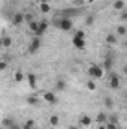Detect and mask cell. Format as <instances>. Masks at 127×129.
I'll return each mask as SVG.
<instances>
[{
  "mask_svg": "<svg viewBox=\"0 0 127 129\" xmlns=\"http://www.w3.org/2000/svg\"><path fill=\"white\" fill-rule=\"evenodd\" d=\"M94 21H96L94 15H87V18H85V24H87V26H93Z\"/></svg>",
  "mask_w": 127,
  "mask_h": 129,
  "instance_id": "obj_24",
  "label": "cell"
},
{
  "mask_svg": "<svg viewBox=\"0 0 127 129\" xmlns=\"http://www.w3.org/2000/svg\"><path fill=\"white\" fill-rule=\"evenodd\" d=\"M49 125H51L52 128H57V126L60 125V117H58L57 114H52V116L49 117Z\"/></svg>",
  "mask_w": 127,
  "mask_h": 129,
  "instance_id": "obj_15",
  "label": "cell"
},
{
  "mask_svg": "<svg viewBox=\"0 0 127 129\" xmlns=\"http://www.w3.org/2000/svg\"><path fill=\"white\" fill-rule=\"evenodd\" d=\"M106 129H118V128H117V125H115V123L108 122V123H106Z\"/></svg>",
  "mask_w": 127,
  "mask_h": 129,
  "instance_id": "obj_31",
  "label": "cell"
},
{
  "mask_svg": "<svg viewBox=\"0 0 127 129\" xmlns=\"http://www.w3.org/2000/svg\"><path fill=\"white\" fill-rule=\"evenodd\" d=\"M72 44H73V47L75 48H78V50H84L85 48V39H82V38H78V36H72Z\"/></svg>",
  "mask_w": 127,
  "mask_h": 129,
  "instance_id": "obj_5",
  "label": "cell"
},
{
  "mask_svg": "<svg viewBox=\"0 0 127 129\" xmlns=\"http://www.w3.org/2000/svg\"><path fill=\"white\" fill-rule=\"evenodd\" d=\"M123 72H124V75H126V77H127V64H126V66H124V68H123Z\"/></svg>",
  "mask_w": 127,
  "mask_h": 129,
  "instance_id": "obj_35",
  "label": "cell"
},
{
  "mask_svg": "<svg viewBox=\"0 0 127 129\" xmlns=\"http://www.w3.org/2000/svg\"><path fill=\"white\" fill-rule=\"evenodd\" d=\"M112 63H114V60H112V57L111 56H106L105 57V60H103V68H105V71H111L112 69Z\"/></svg>",
  "mask_w": 127,
  "mask_h": 129,
  "instance_id": "obj_12",
  "label": "cell"
},
{
  "mask_svg": "<svg viewBox=\"0 0 127 129\" xmlns=\"http://www.w3.org/2000/svg\"><path fill=\"white\" fill-rule=\"evenodd\" d=\"M40 2H46V0H40Z\"/></svg>",
  "mask_w": 127,
  "mask_h": 129,
  "instance_id": "obj_39",
  "label": "cell"
},
{
  "mask_svg": "<svg viewBox=\"0 0 127 129\" xmlns=\"http://www.w3.org/2000/svg\"><path fill=\"white\" fill-rule=\"evenodd\" d=\"M57 27L61 30V32H70L72 29H73V21L70 20V18H60V21L57 23Z\"/></svg>",
  "mask_w": 127,
  "mask_h": 129,
  "instance_id": "obj_2",
  "label": "cell"
},
{
  "mask_svg": "<svg viewBox=\"0 0 127 129\" xmlns=\"http://www.w3.org/2000/svg\"><path fill=\"white\" fill-rule=\"evenodd\" d=\"M48 26H49V23H48L46 20H42V21H39V32L36 33V36H37V38H40L43 33L48 30Z\"/></svg>",
  "mask_w": 127,
  "mask_h": 129,
  "instance_id": "obj_7",
  "label": "cell"
},
{
  "mask_svg": "<svg viewBox=\"0 0 127 129\" xmlns=\"http://www.w3.org/2000/svg\"><path fill=\"white\" fill-rule=\"evenodd\" d=\"M124 0H115L114 2V9H117V11H123L124 9Z\"/></svg>",
  "mask_w": 127,
  "mask_h": 129,
  "instance_id": "obj_20",
  "label": "cell"
},
{
  "mask_svg": "<svg viewBox=\"0 0 127 129\" xmlns=\"http://www.w3.org/2000/svg\"><path fill=\"white\" fill-rule=\"evenodd\" d=\"M126 101H127V93H126Z\"/></svg>",
  "mask_w": 127,
  "mask_h": 129,
  "instance_id": "obj_38",
  "label": "cell"
},
{
  "mask_svg": "<svg viewBox=\"0 0 127 129\" xmlns=\"http://www.w3.org/2000/svg\"><path fill=\"white\" fill-rule=\"evenodd\" d=\"M27 104H29V105H37V98L36 96H29L27 98Z\"/></svg>",
  "mask_w": 127,
  "mask_h": 129,
  "instance_id": "obj_26",
  "label": "cell"
},
{
  "mask_svg": "<svg viewBox=\"0 0 127 129\" xmlns=\"http://www.w3.org/2000/svg\"><path fill=\"white\" fill-rule=\"evenodd\" d=\"M96 123H97V125H105V123H108V114H106V113H99L97 117H96Z\"/></svg>",
  "mask_w": 127,
  "mask_h": 129,
  "instance_id": "obj_11",
  "label": "cell"
},
{
  "mask_svg": "<svg viewBox=\"0 0 127 129\" xmlns=\"http://www.w3.org/2000/svg\"><path fill=\"white\" fill-rule=\"evenodd\" d=\"M2 125H3L5 128H11V126H12V125H15V123H14V120H12V119H3Z\"/></svg>",
  "mask_w": 127,
  "mask_h": 129,
  "instance_id": "obj_25",
  "label": "cell"
},
{
  "mask_svg": "<svg viewBox=\"0 0 127 129\" xmlns=\"http://www.w3.org/2000/svg\"><path fill=\"white\" fill-rule=\"evenodd\" d=\"M88 75L93 80H100L103 77V68L99 66V64H96V63H91L90 68H88Z\"/></svg>",
  "mask_w": 127,
  "mask_h": 129,
  "instance_id": "obj_1",
  "label": "cell"
},
{
  "mask_svg": "<svg viewBox=\"0 0 127 129\" xmlns=\"http://www.w3.org/2000/svg\"><path fill=\"white\" fill-rule=\"evenodd\" d=\"M24 18H26V21H27V23H32V21H34V15H33L32 12L24 14Z\"/></svg>",
  "mask_w": 127,
  "mask_h": 129,
  "instance_id": "obj_27",
  "label": "cell"
},
{
  "mask_svg": "<svg viewBox=\"0 0 127 129\" xmlns=\"http://www.w3.org/2000/svg\"><path fill=\"white\" fill-rule=\"evenodd\" d=\"M69 129H79V128H78L76 125H70V126H69Z\"/></svg>",
  "mask_w": 127,
  "mask_h": 129,
  "instance_id": "obj_34",
  "label": "cell"
},
{
  "mask_svg": "<svg viewBox=\"0 0 127 129\" xmlns=\"http://www.w3.org/2000/svg\"><path fill=\"white\" fill-rule=\"evenodd\" d=\"M105 41H106L108 44L114 45V44H117V42H118V36H117V35H112V33H109V35H106Z\"/></svg>",
  "mask_w": 127,
  "mask_h": 129,
  "instance_id": "obj_14",
  "label": "cell"
},
{
  "mask_svg": "<svg viewBox=\"0 0 127 129\" xmlns=\"http://www.w3.org/2000/svg\"><path fill=\"white\" fill-rule=\"evenodd\" d=\"M27 81H29L30 89H36V87H37V78H36V75H34L33 72L27 74Z\"/></svg>",
  "mask_w": 127,
  "mask_h": 129,
  "instance_id": "obj_9",
  "label": "cell"
},
{
  "mask_svg": "<svg viewBox=\"0 0 127 129\" xmlns=\"http://www.w3.org/2000/svg\"><path fill=\"white\" fill-rule=\"evenodd\" d=\"M8 129H20V128H18V126H17V125H12V126H11V128H8Z\"/></svg>",
  "mask_w": 127,
  "mask_h": 129,
  "instance_id": "obj_36",
  "label": "cell"
},
{
  "mask_svg": "<svg viewBox=\"0 0 127 129\" xmlns=\"http://www.w3.org/2000/svg\"><path fill=\"white\" fill-rule=\"evenodd\" d=\"M117 35H120V36H124V35H127V29H126V26L120 24V26L117 27Z\"/></svg>",
  "mask_w": 127,
  "mask_h": 129,
  "instance_id": "obj_22",
  "label": "cell"
},
{
  "mask_svg": "<svg viewBox=\"0 0 127 129\" xmlns=\"http://www.w3.org/2000/svg\"><path fill=\"white\" fill-rule=\"evenodd\" d=\"M109 87L112 89V90H117V89H120V86H121V81H120V77L117 75V74H111L109 75Z\"/></svg>",
  "mask_w": 127,
  "mask_h": 129,
  "instance_id": "obj_4",
  "label": "cell"
},
{
  "mask_svg": "<svg viewBox=\"0 0 127 129\" xmlns=\"http://www.w3.org/2000/svg\"><path fill=\"white\" fill-rule=\"evenodd\" d=\"M87 89H88L90 92H94L96 90V81L94 80H88V81H87Z\"/></svg>",
  "mask_w": 127,
  "mask_h": 129,
  "instance_id": "obj_23",
  "label": "cell"
},
{
  "mask_svg": "<svg viewBox=\"0 0 127 129\" xmlns=\"http://www.w3.org/2000/svg\"><path fill=\"white\" fill-rule=\"evenodd\" d=\"M24 78H27V75H24V72H23V71H17V72L14 74V80H15L17 83H21Z\"/></svg>",
  "mask_w": 127,
  "mask_h": 129,
  "instance_id": "obj_18",
  "label": "cell"
},
{
  "mask_svg": "<svg viewBox=\"0 0 127 129\" xmlns=\"http://www.w3.org/2000/svg\"><path fill=\"white\" fill-rule=\"evenodd\" d=\"M6 66H8L6 62H2V63H0V71H5V69H6Z\"/></svg>",
  "mask_w": 127,
  "mask_h": 129,
  "instance_id": "obj_32",
  "label": "cell"
},
{
  "mask_svg": "<svg viewBox=\"0 0 127 129\" xmlns=\"http://www.w3.org/2000/svg\"><path fill=\"white\" fill-rule=\"evenodd\" d=\"M24 21H26L24 14H21V12H15V14L12 15V24H14V26H21Z\"/></svg>",
  "mask_w": 127,
  "mask_h": 129,
  "instance_id": "obj_6",
  "label": "cell"
},
{
  "mask_svg": "<svg viewBox=\"0 0 127 129\" xmlns=\"http://www.w3.org/2000/svg\"><path fill=\"white\" fill-rule=\"evenodd\" d=\"M23 129H34L33 126H29L27 123H24V126H23Z\"/></svg>",
  "mask_w": 127,
  "mask_h": 129,
  "instance_id": "obj_33",
  "label": "cell"
},
{
  "mask_svg": "<svg viewBox=\"0 0 127 129\" xmlns=\"http://www.w3.org/2000/svg\"><path fill=\"white\" fill-rule=\"evenodd\" d=\"M29 30L36 35V33L39 32V21L34 20V21H32V23H29Z\"/></svg>",
  "mask_w": 127,
  "mask_h": 129,
  "instance_id": "obj_16",
  "label": "cell"
},
{
  "mask_svg": "<svg viewBox=\"0 0 127 129\" xmlns=\"http://www.w3.org/2000/svg\"><path fill=\"white\" fill-rule=\"evenodd\" d=\"M103 104H105V107H106L108 110H111V108L114 107V101H112V98H105V99H103Z\"/></svg>",
  "mask_w": 127,
  "mask_h": 129,
  "instance_id": "obj_21",
  "label": "cell"
},
{
  "mask_svg": "<svg viewBox=\"0 0 127 129\" xmlns=\"http://www.w3.org/2000/svg\"><path fill=\"white\" fill-rule=\"evenodd\" d=\"M126 48H127V41H126Z\"/></svg>",
  "mask_w": 127,
  "mask_h": 129,
  "instance_id": "obj_37",
  "label": "cell"
},
{
  "mask_svg": "<svg viewBox=\"0 0 127 129\" xmlns=\"http://www.w3.org/2000/svg\"><path fill=\"white\" fill-rule=\"evenodd\" d=\"M2 45L5 48H11L12 47V38L11 36H3L2 38Z\"/></svg>",
  "mask_w": 127,
  "mask_h": 129,
  "instance_id": "obj_17",
  "label": "cell"
},
{
  "mask_svg": "<svg viewBox=\"0 0 127 129\" xmlns=\"http://www.w3.org/2000/svg\"><path fill=\"white\" fill-rule=\"evenodd\" d=\"M43 99H45L48 104H51V105H55V104H57V96H55L52 92H45V93H43Z\"/></svg>",
  "mask_w": 127,
  "mask_h": 129,
  "instance_id": "obj_8",
  "label": "cell"
},
{
  "mask_svg": "<svg viewBox=\"0 0 127 129\" xmlns=\"http://www.w3.org/2000/svg\"><path fill=\"white\" fill-rule=\"evenodd\" d=\"M108 122H111V123H115V125H118V117H117L115 114H112V116H108Z\"/></svg>",
  "mask_w": 127,
  "mask_h": 129,
  "instance_id": "obj_28",
  "label": "cell"
},
{
  "mask_svg": "<svg viewBox=\"0 0 127 129\" xmlns=\"http://www.w3.org/2000/svg\"><path fill=\"white\" fill-rule=\"evenodd\" d=\"M120 20H123V21H127V11H123V12L120 14Z\"/></svg>",
  "mask_w": 127,
  "mask_h": 129,
  "instance_id": "obj_30",
  "label": "cell"
},
{
  "mask_svg": "<svg viewBox=\"0 0 127 129\" xmlns=\"http://www.w3.org/2000/svg\"><path fill=\"white\" fill-rule=\"evenodd\" d=\"M39 9H40L42 14H48V12H51V6L48 5V2H40Z\"/></svg>",
  "mask_w": 127,
  "mask_h": 129,
  "instance_id": "obj_13",
  "label": "cell"
},
{
  "mask_svg": "<svg viewBox=\"0 0 127 129\" xmlns=\"http://www.w3.org/2000/svg\"><path fill=\"white\" fill-rule=\"evenodd\" d=\"M52 129H55V128H52Z\"/></svg>",
  "mask_w": 127,
  "mask_h": 129,
  "instance_id": "obj_40",
  "label": "cell"
},
{
  "mask_svg": "<svg viewBox=\"0 0 127 129\" xmlns=\"http://www.w3.org/2000/svg\"><path fill=\"white\" fill-rule=\"evenodd\" d=\"M75 36H78V38H82V39H85V32H84V30H76V32H75Z\"/></svg>",
  "mask_w": 127,
  "mask_h": 129,
  "instance_id": "obj_29",
  "label": "cell"
},
{
  "mask_svg": "<svg viewBox=\"0 0 127 129\" xmlns=\"http://www.w3.org/2000/svg\"><path fill=\"white\" fill-rule=\"evenodd\" d=\"M39 48H40V38L34 36L32 41H30V45H29L27 51H29V54H36L39 51Z\"/></svg>",
  "mask_w": 127,
  "mask_h": 129,
  "instance_id": "obj_3",
  "label": "cell"
},
{
  "mask_svg": "<svg viewBox=\"0 0 127 129\" xmlns=\"http://www.w3.org/2000/svg\"><path fill=\"white\" fill-rule=\"evenodd\" d=\"M91 123H93V119H91L90 116H87V114L81 116V119H79V125H82V126L88 128V126H91Z\"/></svg>",
  "mask_w": 127,
  "mask_h": 129,
  "instance_id": "obj_10",
  "label": "cell"
},
{
  "mask_svg": "<svg viewBox=\"0 0 127 129\" xmlns=\"http://www.w3.org/2000/svg\"><path fill=\"white\" fill-rule=\"evenodd\" d=\"M55 89H57L58 92H63V90H66V81H64L63 78L57 80V83H55Z\"/></svg>",
  "mask_w": 127,
  "mask_h": 129,
  "instance_id": "obj_19",
  "label": "cell"
}]
</instances>
